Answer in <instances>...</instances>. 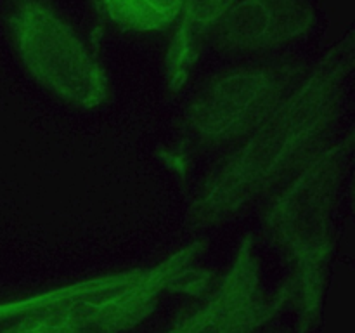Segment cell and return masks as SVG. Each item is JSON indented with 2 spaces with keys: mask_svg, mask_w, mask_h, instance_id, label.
Returning <instances> with one entry per match:
<instances>
[{
  "mask_svg": "<svg viewBox=\"0 0 355 333\" xmlns=\"http://www.w3.org/2000/svg\"><path fill=\"white\" fill-rule=\"evenodd\" d=\"M352 66L354 31L349 30L215 170L191 205L187 222L208 228L234 217L318 155L340 117Z\"/></svg>",
  "mask_w": 355,
  "mask_h": 333,
  "instance_id": "cell-1",
  "label": "cell"
},
{
  "mask_svg": "<svg viewBox=\"0 0 355 333\" xmlns=\"http://www.w3.org/2000/svg\"><path fill=\"white\" fill-rule=\"evenodd\" d=\"M354 139L322 146L283 184L266 214L274 241L297 267L311 311L319 307L322 283L336 243V212L352 158Z\"/></svg>",
  "mask_w": 355,
  "mask_h": 333,
  "instance_id": "cell-2",
  "label": "cell"
},
{
  "mask_svg": "<svg viewBox=\"0 0 355 333\" xmlns=\"http://www.w3.org/2000/svg\"><path fill=\"white\" fill-rule=\"evenodd\" d=\"M6 19L17 58L47 92L82 110L110 97L101 62L47 0H7Z\"/></svg>",
  "mask_w": 355,
  "mask_h": 333,
  "instance_id": "cell-3",
  "label": "cell"
},
{
  "mask_svg": "<svg viewBox=\"0 0 355 333\" xmlns=\"http://www.w3.org/2000/svg\"><path fill=\"white\" fill-rule=\"evenodd\" d=\"M203 243H193L149 271L110 278L97 290L26 316L3 333H118L141 319L156 297L191 274Z\"/></svg>",
  "mask_w": 355,
  "mask_h": 333,
  "instance_id": "cell-4",
  "label": "cell"
},
{
  "mask_svg": "<svg viewBox=\"0 0 355 333\" xmlns=\"http://www.w3.org/2000/svg\"><path fill=\"white\" fill-rule=\"evenodd\" d=\"M305 73L295 62L243 66L220 73L187 108L191 137L207 148L239 144L276 111Z\"/></svg>",
  "mask_w": 355,
  "mask_h": 333,
  "instance_id": "cell-5",
  "label": "cell"
},
{
  "mask_svg": "<svg viewBox=\"0 0 355 333\" xmlns=\"http://www.w3.org/2000/svg\"><path fill=\"white\" fill-rule=\"evenodd\" d=\"M312 0H238L210 31L220 51L262 52L311 30Z\"/></svg>",
  "mask_w": 355,
  "mask_h": 333,
  "instance_id": "cell-6",
  "label": "cell"
},
{
  "mask_svg": "<svg viewBox=\"0 0 355 333\" xmlns=\"http://www.w3.org/2000/svg\"><path fill=\"white\" fill-rule=\"evenodd\" d=\"M238 0H182L180 21L166 56V85L177 92L200 58L205 38Z\"/></svg>",
  "mask_w": 355,
  "mask_h": 333,
  "instance_id": "cell-7",
  "label": "cell"
},
{
  "mask_svg": "<svg viewBox=\"0 0 355 333\" xmlns=\"http://www.w3.org/2000/svg\"><path fill=\"white\" fill-rule=\"evenodd\" d=\"M111 21L134 31H159L175 23L182 0H103Z\"/></svg>",
  "mask_w": 355,
  "mask_h": 333,
  "instance_id": "cell-8",
  "label": "cell"
}]
</instances>
